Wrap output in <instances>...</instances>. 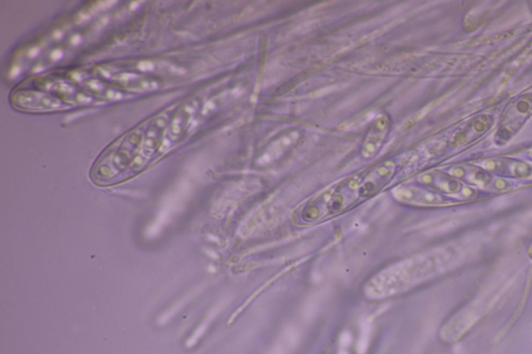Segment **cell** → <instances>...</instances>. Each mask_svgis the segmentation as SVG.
<instances>
[{"label":"cell","mask_w":532,"mask_h":354,"mask_svg":"<svg viewBox=\"0 0 532 354\" xmlns=\"http://www.w3.org/2000/svg\"><path fill=\"white\" fill-rule=\"evenodd\" d=\"M390 128V119L388 115L383 113L373 121L369 128L368 133L365 137L364 146H363V153L365 156H373L377 151L382 144L385 141L387 137L388 131Z\"/></svg>","instance_id":"obj_1"},{"label":"cell","mask_w":532,"mask_h":354,"mask_svg":"<svg viewBox=\"0 0 532 354\" xmlns=\"http://www.w3.org/2000/svg\"><path fill=\"white\" fill-rule=\"evenodd\" d=\"M531 154H532V151H531Z\"/></svg>","instance_id":"obj_2"}]
</instances>
